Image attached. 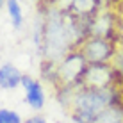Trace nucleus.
Wrapping results in <instances>:
<instances>
[{
  "mask_svg": "<svg viewBox=\"0 0 123 123\" xmlns=\"http://www.w3.org/2000/svg\"><path fill=\"white\" fill-rule=\"evenodd\" d=\"M37 14L45 18V32H43V46L39 54L45 61L59 62L66 57L71 50H77L71 25L68 22L64 11L57 7V0H43L37 4Z\"/></svg>",
  "mask_w": 123,
  "mask_h": 123,
  "instance_id": "nucleus-1",
  "label": "nucleus"
},
{
  "mask_svg": "<svg viewBox=\"0 0 123 123\" xmlns=\"http://www.w3.org/2000/svg\"><path fill=\"white\" fill-rule=\"evenodd\" d=\"M123 104L118 87L80 86L75 91L70 118L73 123H95L96 118L111 105Z\"/></svg>",
  "mask_w": 123,
  "mask_h": 123,
  "instance_id": "nucleus-2",
  "label": "nucleus"
},
{
  "mask_svg": "<svg viewBox=\"0 0 123 123\" xmlns=\"http://www.w3.org/2000/svg\"><path fill=\"white\" fill-rule=\"evenodd\" d=\"M89 62L82 55V52L71 50L66 57H62L57 62V87L59 86H75L80 87L84 86V79H86Z\"/></svg>",
  "mask_w": 123,
  "mask_h": 123,
  "instance_id": "nucleus-3",
  "label": "nucleus"
},
{
  "mask_svg": "<svg viewBox=\"0 0 123 123\" xmlns=\"http://www.w3.org/2000/svg\"><path fill=\"white\" fill-rule=\"evenodd\" d=\"M79 50L89 64H111L114 52H116V45L105 37L91 36L80 45Z\"/></svg>",
  "mask_w": 123,
  "mask_h": 123,
  "instance_id": "nucleus-4",
  "label": "nucleus"
},
{
  "mask_svg": "<svg viewBox=\"0 0 123 123\" xmlns=\"http://www.w3.org/2000/svg\"><path fill=\"white\" fill-rule=\"evenodd\" d=\"M22 87L25 89V102L32 111H41L46 104V95L43 89V84L39 80L32 79L31 75L22 77Z\"/></svg>",
  "mask_w": 123,
  "mask_h": 123,
  "instance_id": "nucleus-5",
  "label": "nucleus"
},
{
  "mask_svg": "<svg viewBox=\"0 0 123 123\" xmlns=\"http://www.w3.org/2000/svg\"><path fill=\"white\" fill-rule=\"evenodd\" d=\"M114 70L111 64H89L87 68L84 86L91 87H112Z\"/></svg>",
  "mask_w": 123,
  "mask_h": 123,
  "instance_id": "nucleus-6",
  "label": "nucleus"
},
{
  "mask_svg": "<svg viewBox=\"0 0 123 123\" xmlns=\"http://www.w3.org/2000/svg\"><path fill=\"white\" fill-rule=\"evenodd\" d=\"M22 77L23 73L18 70L12 62H4L0 66V89L12 91L22 86Z\"/></svg>",
  "mask_w": 123,
  "mask_h": 123,
  "instance_id": "nucleus-7",
  "label": "nucleus"
},
{
  "mask_svg": "<svg viewBox=\"0 0 123 123\" xmlns=\"http://www.w3.org/2000/svg\"><path fill=\"white\" fill-rule=\"evenodd\" d=\"M6 9H7V16L11 20L12 29L20 31L23 27V7L20 4V0H6Z\"/></svg>",
  "mask_w": 123,
  "mask_h": 123,
  "instance_id": "nucleus-8",
  "label": "nucleus"
},
{
  "mask_svg": "<svg viewBox=\"0 0 123 123\" xmlns=\"http://www.w3.org/2000/svg\"><path fill=\"white\" fill-rule=\"evenodd\" d=\"M95 123H123V104L107 107L96 118Z\"/></svg>",
  "mask_w": 123,
  "mask_h": 123,
  "instance_id": "nucleus-9",
  "label": "nucleus"
},
{
  "mask_svg": "<svg viewBox=\"0 0 123 123\" xmlns=\"http://www.w3.org/2000/svg\"><path fill=\"white\" fill-rule=\"evenodd\" d=\"M0 123H23V120L16 111L2 107L0 109Z\"/></svg>",
  "mask_w": 123,
  "mask_h": 123,
  "instance_id": "nucleus-10",
  "label": "nucleus"
},
{
  "mask_svg": "<svg viewBox=\"0 0 123 123\" xmlns=\"http://www.w3.org/2000/svg\"><path fill=\"white\" fill-rule=\"evenodd\" d=\"M111 66H112V70H116L118 73L123 75V45L121 43L116 46V52H114V57L111 61Z\"/></svg>",
  "mask_w": 123,
  "mask_h": 123,
  "instance_id": "nucleus-11",
  "label": "nucleus"
},
{
  "mask_svg": "<svg viewBox=\"0 0 123 123\" xmlns=\"http://www.w3.org/2000/svg\"><path fill=\"white\" fill-rule=\"evenodd\" d=\"M23 123H48L41 114H34V116H29L27 120H23Z\"/></svg>",
  "mask_w": 123,
  "mask_h": 123,
  "instance_id": "nucleus-12",
  "label": "nucleus"
},
{
  "mask_svg": "<svg viewBox=\"0 0 123 123\" xmlns=\"http://www.w3.org/2000/svg\"><path fill=\"white\" fill-rule=\"evenodd\" d=\"M118 18H120V20H118V31H120V43L123 45V12H121V14H118ZM120 43H118V45H120Z\"/></svg>",
  "mask_w": 123,
  "mask_h": 123,
  "instance_id": "nucleus-13",
  "label": "nucleus"
},
{
  "mask_svg": "<svg viewBox=\"0 0 123 123\" xmlns=\"http://www.w3.org/2000/svg\"><path fill=\"white\" fill-rule=\"evenodd\" d=\"M4 6H6V0H0V9H2Z\"/></svg>",
  "mask_w": 123,
  "mask_h": 123,
  "instance_id": "nucleus-14",
  "label": "nucleus"
},
{
  "mask_svg": "<svg viewBox=\"0 0 123 123\" xmlns=\"http://www.w3.org/2000/svg\"><path fill=\"white\" fill-rule=\"evenodd\" d=\"M32 2H37V4H39V2H43V0H32Z\"/></svg>",
  "mask_w": 123,
  "mask_h": 123,
  "instance_id": "nucleus-15",
  "label": "nucleus"
}]
</instances>
